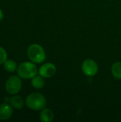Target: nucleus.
<instances>
[{"mask_svg":"<svg viewBox=\"0 0 121 122\" xmlns=\"http://www.w3.org/2000/svg\"><path fill=\"white\" fill-rule=\"evenodd\" d=\"M26 106L33 110L39 111L45 108L46 104V100L44 95L40 93L30 94L26 99Z\"/></svg>","mask_w":121,"mask_h":122,"instance_id":"nucleus-1","label":"nucleus"},{"mask_svg":"<svg viewBox=\"0 0 121 122\" xmlns=\"http://www.w3.org/2000/svg\"><path fill=\"white\" fill-rule=\"evenodd\" d=\"M18 76L24 79H32L38 74V70L36 65L34 63L26 61L21 63L17 68Z\"/></svg>","mask_w":121,"mask_h":122,"instance_id":"nucleus-2","label":"nucleus"},{"mask_svg":"<svg viewBox=\"0 0 121 122\" xmlns=\"http://www.w3.org/2000/svg\"><path fill=\"white\" fill-rule=\"evenodd\" d=\"M27 54L29 59L36 64L42 63L46 59V54L44 49L36 44H33L28 48Z\"/></svg>","mask_w":121,"mask_h":122,"instance_id":"nucleus-3","label":"nucleus"},{"mask_svg":"<svg viewBox=\"0 0 121 122\" xmlns=\"http://www.w3.org/2000/svg\"><path fill=\"white\" fill-rule=\"evenodd\" d=\"M21 86L22 83L21 79L16 76H11L6 82V90L9 94L14 95L21 91Z\"/></svg>","mask_w":121,"mask_h":122,"instance_id":"nucleus-4","label":"nucleus"},{"mask_svg":"<svg viewBox=\"0 0 121 122\" xmlns=\"http://www.w3.org/2000/svg\"><path fill=\"white\" fill-rule=\"evenodd\" d=\"M82 71L85 75L88 76H93L98 73V64L92 59H86L82 64Z\"/></svg>","mask_w":121,"mask_h":122,"instance_id":"nucleus-5","label":"nucleus"},{"mask_svg":"<svg viewBox=\"0 0 121 122\" xmlns=\"http://www.w3.org/2000/svg\"><path fill=\"white\" fill-rule=\"evenodd\" d=\"M56 71V68L53 64L51 63H46L43 64L39 70V73L43 78H51L52 77Z\"/></svg>","mask_w":121,"mask_h":122,"instance_id":"nucleus-6","label":"nucleus"},{"mask_svg":"<svg viewBox=\"0 0 121 122\" xmlns=\"http://www.w3.org/2000/svg\"><path fill=\"white\" fill-rule=\"evenodd\" d=\"M13 114V109L10 105L6 103L0 105V120H6L9 119Z\"/></svg>","mask_w":121,"mask_h":122,"instance_id":"nucleus-7","label":"nucleus"},{"mask_svg":"<svg viewBox=\"0 0 121 122\" xmlns=\"http://www.w3.org/2000/svg\"><path fill=\"white\" fill-rule=\"evenodd\" d=\"M53 113L50 109L44 108L40 114V119L43 122H51L53 119Z\"/></svg>","mask_w":121,"mask_h":122,"instance_id":"nucleus-8","label":"nucleus"},{"mask_svg":"<svg viewBox=\"0 0 121 122\" xmlns=\"http://www.w3.org/2000/svg\"><path fill=\"white\" fill-rule=\"evenodd\" d=\"M10 104L12 107L16 109H20L23 108L24 106V102L22 99V97L19 96H14L12 97L10 99Z\"/></svg>","mask_w":121,"mask_h":122,"instance_id":"nucleus-9","label":"nucleus"},{"mask_svg":"<svg viewBox=\"0 0 121 122\" xmlns=\"http://www.w3.org/2000/svg\"><path fill=\"white\" fill-rule=\"evenodd\" d=\"M44 84H45L44 80L41 75L40 76L36 75L31 79V85L33 86L34 88H35L36 89H42L44 86Z\"/></svg>","mask_w":121,"mask_h":122,"instance_id":"nucleus-10","label":"nucleus"},{"mask_svg":"<svg viewBox=\"0 0 121 122\" xmlns=\"http://www.w3.org/2000/svg\"><path fill=\"white\" fill-rule=\"evenodd\" d=\"M113 76L118 79H121V62H116L113 64L111 68Z\"/></svg>","mask_w":121,"mask_h":122,"instance_id":"nucleus-11","label":"nucleus"},{"mask_svg":"<svg viewBox=\"0 0 121 122\" xmlns=\"http://www.w3.org/2000/svg\"><path fill=\"white\" fill-rule=\"evenodd\" d=\"M4 66V69L9 72H14L16 69V63L13 60H6Z\"/></svg>","mask_w":121,"mask_h":122,"instance_id":"nucleus-12","label":"nucleus"},{"mask_svg":"<svg viewBox=\"0 0 121 122\" xmlns=\"http://www.w3.org/2000/svg\"><path fill=\"white\" fill-rule=\"evenodd\" d=\"M7 59V54L4 48L0 46V64H4Z\"/></svg>","mask_w":121,"mask_h":122,"instance_id":"nucleus-13","label":"nucleus"},{"mask_svg":"<svg viewBox=\"0 0 121 122\" xmlns=\"http://www.w3.org/2000/svg\"><path fill=\"white\" fill-rule=\"evenodd\" d=\"M3 17H4V14H3V12H2V11L0 9V21L2 20V19H3Z\"/></svg>","mask_w":121,"mask_h":122,"instance_id":"nucleus-14","label":"nucleus"}]
</instances>
